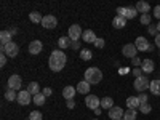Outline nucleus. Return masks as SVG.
I'll use <instances>...</instances> for the list:
<instances>
[{"label":"nucleus","mask_w":160,"mask_h":120,"mask_svg":"<svg viewBox=\"0 0 160 120\" xmlns=\"http://www.w3.org/2000/svg\"><path fill=\"white\" fill-rule=\"evenodd\" d=\"M75 93H77V88L68 85V87H64V90H62V96L66 98V101H68V99H74Z\"/></svg>","instance_id":"dca6fc26"},{"label":"nucleus","mask_w":160,"mask_h":120,"mask_svg":"<svg viewBox=\"0 0 160 120\" xmlns=\"http://www.w3.org/2000/svg\"><path fill=\"white\" fill-rule=\"evenodd\" d=\"M154 16L160 19V5H157V7L154 8Z\"/></svg>","instance_id":"79ce46f5"},{"label":"nucleus","mask_w":160,"mask_h":120,"mask_svg":"<svg viewBox=\"0 0 160 120\" xmlns=\"http://www.w3.org/2000/svg\"><path fill=\"white\" fill-rule=\"evenodd\" d=\"M148 31H149V34H151V35H155V37H157V34H158L157 26H152V24L149 26V29H148Z\"/></svg>","instance_id":"c9c22d12"},{"label":"nucleus","mask_w":160,"mask_h":120,"mask_svg":"<svg viewBox=\"0 0 160 120\" xmlns=\"http://www.w3.org/2000/svg\"><path fill=\"white\" fill-rule=\"evenodd\" d=\"M7 55H5V53H2V55H0V66H5L7 64Z\"/></svg>","instance_id":"58836bf2"},{"label":"nucleus","mask_w":160,"mask_h":120,"mask_svg":"<svg viewBox=\"0 0 160 120\" xmlns=\"http://www.w3.org/2000/svg\"><path fill=\"white\" fill-rule=\"evenodd\" d=\"M135 47L138 48V51H152L154 50V45H151L148 42V38H144V37H138L136 38Z\"/></svg>","instance_id":"20e7f679"},{"label":"nucleus","mask_w":160,"mask_h":120,"mask_svg":"<svg viewBox=\"0 0 160 120\" xmlns=\"http://www.w3.org/2000/svg\"><path fill=\"white\" fill-rule=\"evenodd\" d=\"M120 120H125V118H120Z\"/></svg>","instance_id":"8fccbe9b"},{"label":"nucleus","mask_w":160,"mask_h":120,"mask_svg":"<svg viewBox=\"0 0 160 120\" xmlns=\"http://www.w3.org/2000/svg\"><path fill=\"white\" fill-rule=\"evenodd\" d=\"M77 91L82 93V95H87V93L90 91V83L87 82V80H82V82H78L77 85Z\"/></svg>","instance_id":"5701e85b"},{"label":"nucleus","mask_w":160,"mask_h":120,"mask_svg":"<svg viewBox=\"0 0 160 120\" xmlns=\"http://www.w3.org/2000/svg\"><path fill=\"white\" fill-rule=\"evenodd\" d=\"M139 106H141V102H139L138 96H130V98H127V108H128V109H136V108H139Z\"/></svg>","instance_id":"6ab92c4d"},{"label":"nucleus","mask_w":160,"mask_h":120,"mask_svg":"<svg viewBox=\"0 0 160 120\" xmlns=\"http://www.w3.org/2000/svg\"><path fill=\"white\" fill-rule=\"evenodd\" d=\"M112 24H114V28H115V29H123L125 26H127V19H125L123 16H120V15H117V16L114 18Z\"/></svg>","instance_id":"a211bd4d"},{"label":"nucleus","mask_w":160,"mask_h":120,"mask_svg":"<svg viewBox=\"0 0 160 120\" xmlns=\"http://www.w3.org/2000/svg\"><path fill=\"white\" fill-rule=\"evenodd\" d=\"M28 91L31 93L32 96H35V95H38V93H40V85L37 82H31L29 87H28Z\"/></svg>","instance_id":"a878e982"},{"label":"nucleus","mask_w":160,"mask_h":120,"mask_svg":"<svg viewBox=\"0 0 160 120\" xmlns=\"http://www.w3.org/2000/svg\"><path fill=\"white\" fill-rule=\"evenodd\" d=\"M42 112H38V111H32L29 114V120H42Z\"/></svg>","instance_id":"473e14b6"},{"label":"nucleus","mask_w":160,"mask_h":120,"mask_svg":"<svg viewBox=\"0 0 160 120\" xmlns=\"http://www.w3.org/2000/svg\"><path fill=\"white\" fill-rule=\"evenodd\" d=\"M149 90H151L152 95L160 96V80H152L151 85H149Z\"/></svg>","instance_id":"412c9836"},{"label":"nucleus","mask_w":160,"mask_h":120,"mask_svg":"<svg viewBox=\"0 0 160 120\" xmlns=\"http://www.w3.org/2000/svg\"><path fill=\"white\" fill-rule=\"evenodd\" d=\"M21 85H22V83H21V77H19V75L15 74V75H11V77L8 78V88H11V90L16 91V90H21Z\"/></svg>","instance_id":"f8f14e48"},{"label":"nucleus","mask_w":160,"mask_h":120,"mask_svg":"<svg viewBox=\"0 0 160 120\" xmlns=\"http://www.w3.org/2000/svg\"><path fill=\"white\" fill-rule=\"evenodd\" d=\"M131 64H135V68H139V66L142 64V61L136 56V58H133V59H131Z\"/></svg>","instance_id":"4c0bfd02"},{"label":"nucleus","mask_w":160,"mask_h":120,"mask_svg":"<svg viewBox=\"0 0 160 120\" xmlns=\"http://www.w3.org/2000/svg\"><path fill=\"white\" fill-rule=\"evenodd\" d=\"M135 90H138V91H144V90H149V85H151V82H149V78L148 77H144V75H141V77H138L136 80H135Z\"/></svg>","instance_id":"39448f33"},{"label":"nucleus","mask_w":160,"mask_h":120,"mask_svg":"<svg viewBox=\"0 0 160 120\" xmlns=\"http://www.w3.org/2000/svg\"><path fill=\"white\" fill-rule=\"evenodd\" d=\"M45 99H47V96L42 95V93H38V95L32 96V101H34L35 106H43V104H45Z\"/></svg>","instance_id":"bb28decb"},{"label":"nucleus","mask_w":160,"mask_h":120,"mask_svg":"<svg viewBox=\"0 0 160 120\" xmlns=\"http://www.w3.org/2000/svg\"><path fill=\"white\" fill-rule=\"evenodd\" d=\"M58 45H59V48H61V50H64V48H69V47H72V40H71L69 37H59V40H58Z\"/></svg>","instance_id":"b1692460"},{"label":"nucleus","mask_w":160,"mask_h":120,"mask_svg":"<svg viewBox=\"0 0 160 120\" xmlns=\"http://www.w3.org/2000/svg\"><path fill=\"white\" fill-rule=\"evenodd\" d=\"M135 8H136L139 13H142V15H146V13H149V11H151V5H149L148 2H138Z\"/></svg>","instance_id":"4be33fe9"},{"label":"nucleus","mask_w":160,"mask_h":120,"mask_svg":"<svg viewBox=\"0 0 160 120\" xmlns=\"http://www.w3.org/2000/svg\"><path fill=\"white\" fill-rule=\"evenodd\" d=\"M112 104H114V101H112V98H109V96H106V98L101 99V108H102V109H108V111L112 109V108H114Z\"/></svg>","instance_id":"393cba45"},{"label":"nucleus","mask_w":160,"mask_h":120,"mask_svg":"<svg viewBox=\"0 0 160 120\" xmlns=\"http://www.w3.org/2000/svg\"><path fill=\"white\" fill-rule=\"evenodd\" d=\"M51 93H53V90H51L50 87H47V88H43V90H42V95H45V96H50Z\"/></svg>","instance_id":"ea45409f"},{"label":"nucleus","mask_w":160,"mask_h":120,"mask_svg":"<svg viewBox=\"0 0 160 120\" xmlns=\"http://www.w3.org/2000/svg\"><path fill=\"white\" fill-rule=\"evenodd\" d=\"M11 38H13V34L10 31H2V32H0V43H2V47H5L10 42H13Z\"/></svg>","instance_id":"2eb2a0df"},{"label":"nucleus","mask_w":160,"mask_h":120,"mask_svg":"<svg viewBox=\"0 0 160 120\" xmlns=\"http://www.w3.org/2000/svg\"><path fill=\"white\" fill-rule=\"evenodd\" d=\"M42 26H43L45 29H55L56 26H58V19L53 16V15H47L42 19Z\"/></svg>","instance_id":"9b49d317"},{"label":"nucleus","mask_w":160,"mask_h":120,"mask_svg":"<svg viewBox=\"0 0 160 120\" xmlns=\"http://www.w3.org/2000/svg\"><path fill=\"white\" fill-rule=\"evenodd\" d=\"M72 47H74L75 50H78V48H80V43H78V42H74V43H72Z\"/></svg>","instance_id":"a18cd8bd"},{"label":"nucleus","mask_w":160,"mask_h":120,"mask_svg":"<svg viewBox=\"0 0 160 120\" xmlns=\"http://www.w3.org/2000/svg\"><path fill=\"white\" fill-rule=\"evenodd\" d=\"M155 45L160 48V34H157V37H155Z\"/></svg>","instance_id":"c03bdc74"},{"label":"nucleus","mask_w":160,"mask_h":120,"mask_svg":"<svg viewBox=\"0 0 160 120\" xmlns=\"http://www.w3.org/2000/svg\"><path fill=\"white\" fill-rule=\"evenodd\" d=\"M85 80L90 85H96L102 80V72L98 68H88L85 71Z\"/></svg>","instance_id":"f03ea898"},{"label":"nucleus","mask_w":160,"mask_h":120,"mask_svg":"<svg viewBox=\"0 0 160 120\" xmlns=\"http://www.w3.org/2000/svg\"><path fill=\"white\" fill-rule=\"evenodd\" d=\"M42 48H43V45H42L40 40H32V42L29 43V53L31 55H38V53L42 51Z\"/></svg>","instance_id":"4468645a"},{"label":"nucleus","mask_w":160,"mask_h":120,"mask_svg":"<svg viewBox=\"0 0 160 120\" xmlns=\"http://www.w3.org/2000/svg\"><path fill=\"white\" fill-rule=\"evenodd\" d=\"M138 99H139V102H141V104L148 102V95H146V93H141V95L138 96Z\"/></svg>","instance_id":"e433bc0d"},{"label":"nucleus","mask_w":160,"mask_h":120,"mask_svg":"<svg viewBox=\"0 0 160 120\" xmlns=\"http://www.w3.org/2000/svg\"><path fill=\"white\" fill-rule=\"evenodd\" d=\"M93 120H99V118H93Z\"/></svg>","instance_id":"09e8293b"},{"label":"nucleus","mask_w":160,"mask_h":120,"mask_svg":"<svg viewBox=\"0 0 160 120\" xmlns=\"http://www.w3.org/2000/svg\"><path fill=\"white\" fill-rule=\"evenodd\" d=\"M21 106H28V104H31L32 102V95L28 91V90H21L19 93H18V99H16Z\"/></svg>","instance_id":"6e6552de"},{"label":"nucleus","mask_w":160,"mask_h":120,"mask_svg":"<svg viewBox=\"0 0 160 120\" xmlns=\"http://www.w3.org/2000/svg\"><path fill=\"white\" fill-rule=\"evenodd\" d=\"M96 38H98V37L95 35V32H93V31H85L83 35H82V40H83L85 43H95Z\"/></svg>","instance_id":"f3484780"},{"label":"nucleus","mask_w":160,"mask_h":120,"mask_svg":"<svg viewBox=\"0 0 160 120\" xmlns=\"http://www.w3.org/2000/svg\"><path fill=\"white\" fill-rule=\"evenodd\" d=\"M80 58H82L83 61H90V59L93 58V53H91L90 50L83 48V50H80Z\"/></svg>","instance_id":"c756f323"},{"label":"nucleus","mask_w":160,"mask_h":120,"mask_svg":"<svg viewBox=\"0 0 160 120\" xmlns=\"http://www.w3.org/2000/svg\"><path fill=\"white\" fill-rule=\"evenodd\" d=\"M157 31H158V34H160V22L157 24Z\"/></svg>","instance_id":"de8ad7c7"},{"label":"nucleus","mask_w":160,"mask_h":120,"mask_svg":"<svg viewBox=\"0 0 160 120\" xmlns=\"http://www.w3.org/2000/svg\"><path fill=\"white\" fill-rule=\"evenodd\" d=\"M66 61H68V56L66 53L61 51V50H53L51 55H50V59H48V66L53 72H59L64 69L66 66Z\"/></svg>","instance_id":"f257e3e1"},{"label":"nucleus","mask_w":160,"mask_h":120,"mask_svg":"<svg viewBox=\"0 0 160 120\" xmlns=\"http://www.w3.org/2000/svg\"><path fill=\"white\" fill-rule=\"evenodd\" d=\"M85 104H87L88 109H93V111H95V109H98L99 106H101V101H99V98L95 96V95H87Z\"/></svg>","instance_id":"1a4fd4ad"},{"label":"nucleus","mask_w":160,"mask_h":120,"mask_svg":"<svg viewBox=\"0 0 160 120\" xmlns=\"http://www.w3.org/2000/svg\"><path fill=\"white\" fill-rule=\"evenodd\" d=\"M109 118L111 120H120V118H123V109L114 106L112 109H109Z\"/></svg>","instance_id":"ddd939ff"},{"label":"nucleus","mask_w":160,"mask_h":120,"mask_svg":"<svg viewBox=\"0 0 160 120\" xmlns=\"http://www.w3.org/2000/svg\"><path fill=\"white\" fill-rule=\"evenodd\" d=\"M66 102H68V108H69V109H74V106H75L74 99H68V101H66Z\"/></svg>","instance_id":"37998d69"},{"label":"nucleus","mask_w":160,"mask_h":120,"mask_svg":"<svg viewBox=\"0 0 160 120\" xmlns=\"http://www.w3.org/2000/svg\"><path fill=\"white\" fill-rule=\"evenodd\" d=\"M93 45H95L96 48H104V45H106V42H104V38H101V37H98V38H96V42H95V43H93Z\"/></svg>","instance_id":"f704fd0d"},{"label":"nucleus","mask_w":160,"mask_h":120,"mask_svg":"<svg viewBox=\"0 0 160 120\" xmlns=\"http://www.w3.org/2000/svg\"><path fill=\"white\" fill-rule=\"evenodd\" d=\"M95 115H101V108H98V109H95Z\"/></svg>","instance_id":"49530a36"},{"label":"nucleus","mask_w":160,"mask_h":120,"mask_svg":"<svg viewBox=\"0 0 160 120\" xmlns=\"http://www.w3.org/2000/svg\"><path fill=\"white\" fill-rule=\"evenodd\" d=\"M122 53L125 58H136V53H138V48L135 47V43H127L123 48H122Z\"/></svg>","instance_id":"9d476101"},{"label":"nucleus","mask_w":160,"mask_h":120,"mask_svg":"<svg viewBox=\"0 0 160 120\" xmlns=\"http://www.w3.org/2000/svg\"><path fill=\"white\" fill-rule=\"evenodd\" d=\"M83 35V32H82V28H80L78 24H72L71 28H69V38L71 40H74V42H78V38Z\"/></svg>","instance_id":"0eeeda50"},{"label":"nucleus","mask_w":160,"mask_h":120,"mask_svg":"<svg viewBox=\"0 0 160 120\" xmlns=\"http://www.w3.org/2000/svg\"><path fill=\"white\" fill-rule=\"evenodd\" d=\"M29 19L32 21V22H40V24H42V19H43V16L42 15H40V13L38 11H32V13H29Z\"/></svg>","instance_id":"cd10ccee"},{"label":"nucleus","mask_w":160,"mask_h":120,"mask_svg":"<svg viewBox=\"0 0 160 120\" xmlns=\"http://www.w3.org/2000/svg\"><path fill=\"white\" fill-rule=\"evenodd\" d=\"M139 111H141L142 114H149V112L152 111V106H151L149 102H144V104L139 106Z\"/></svg>","instance_id":"2f4dec72"},{"label":"nucleus","mask_w":160,"mask_h":120,"mask_svg":"<svg viewBox=\"0 0 160 120\" xmlns=\"http://www.w3.org/2000/svg\"><path fill=\"white\" fill-rule=\"evenodd\" d=\"M136 115H138L136 109H127L123 114V118L125 120H136Z\"/></svg>","instance_id":"c85d7f7f"},{"label":"nucleus","mask_w":160,"mask_h":120,"mask_svg":"<svg viewBox=\"0 0 160 120\" xmlns=\"http://www.w3.org/2000/svg\"><path fill=\"white\" fill-rule=\"evenodd\" d=\"M18 51H19V47H18L15 42H10L8 45L2 47V53H5L8 58H15V56L18 55Z\"/></svg>","instance_id":"423d86ee"},{"label":"nucleus","mask_w":160,"mask_h":120,"mask_svg":"<svg viewBox=\"0 0 160 120\" xmlns=\"http://www.w3.org/2000/svg\"><path fill=\"white\" fill-rule=\"evenodd\" d=\"M117 13H118L120 16H123L125 19H133V18H136L138 10L133 8V7H118L117 8Z\"/></svg>","instance_id":"7ed1b4c3"},{"label":"nucleus","mask_w":160,"mask_h":120,"mask_svg":"<svg viewBox=\"0 0 160 120\" xmlns=\"http://www.w3.org/2000/svg\"><path fill=\"white\" fill-rule=\"evenodd\" d=\"M141 69H142V72H146V74L152 72V71H154V61H152V59H146V61H142Z\"/></svg>","instance_id":"aec40b11"},{"label":"nucleus","mask_w":160,"mask_h":120,"mask_svg":"<svg viewBox=\"0 0 160 120\" xmlns=\"http://www.w3.org/2000/svg\"><path fill=\"white\" fill-rule=\"evenodd\" d=\"M139 21H141V24H144V26H151V16H149V13L142 15Z\"/></svg>","instance_id":"72a5a7b5"},{"label":"nucleus","mask_w":160,"mask_h":120,"mask_svg":"<svg viewBox=\"0 0 160 120\" xmlns=\"http://www.w3.org/2000/svg\"><path fill=\"white\" fill-rule=\"evenodd\" d=\"M133 74H135V75H136V78H138V77H141V75H142V69L135 68V69H133Z\"/></svg>","instance_id":"a19ab883"},{"label":"nucleus","mask_w":160,"mask_h":120,"mask_svg":"<svg viewBox=\"0 0 160 120\" xmlns=\"http://www.w3.org/2000/svg\"><path fill=\"white\" fill-rule=\"evenodd\" d=\"M5 98H7L8 101H13V99H18V95H16V91H15V90L8 88V90L5 91Z\"/></svg>","instance_id":"7c9ffc66"}]
</instances>
